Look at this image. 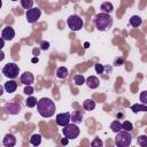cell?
<instances>
[{
	"instance_id": "cell-35",
	"label": "cell",
	"mask_w": 147,
	"mask_h": 147,
	"mask_svg": "<svg viewBox=\"0 0 147 147\" xmlns=\"http://www.w3.org/2000/svg\"><path fill=\"white\" fill-rule=\"evenodd\" d=\"M31 61H32V63H37V62H38V61H39V59H38V57H37V56H34V57H33V59H32V60H31Z\"/></svg>"
},
{
	"instance_id": "cell-7",
	"label": "cell",
	"mask_w": 147,
	"mask_h": 147,
	"mask_svg": "<svg viewBox=\"0 0 147 147\" xmlns=\"http://www.w3.org/2000/svg\"><path fill=\"white\" fill-rule=\"evenodd\" d=\"M3 110L6 114H9V115H17L20 114V111L22 110V106L20 102L13 100V101H9L7 102L5 106H3Z\"/></svg>"
},
{
	"instance_id": "cell-31",
	"label": "cell",
	"mask_w": 147,
	"mask_h": 147,
	"mask_svg": "<svg viewBox=\"0 0 147 147\" xmlns=\"http://www.w3.org/2000/svg\"><path fill=\"white\" fill-rule=\"evenodd\" d=\"M102 145H103V142L101 141L100 138H95V139L92 141V146H99V147H101Z\"/></svg>"
},
{
	"instance_id": "cell-3",
	"label": "cell",
	"mask_w": 147,
	"mask_h": 147,
	"mask_svg": "<svg viewBox=\"0 0 147 147\" xmlns=\"http://www.w3.org/2000/svg\"><path fill=\"white\" fill-rule=\"evenodd\" d=\"M131 142H132V136L130 134L129 131L121 130L119 132H117L115 137V145L117 147H127L131 145Z\"/></svg>"
},
{
	"instance_id": "cell-6",
	"label": "cell",
	"mask_w": 147,
	"mask_h": 147,
	"mask_svg": "<svg viewBox=\"0 0 147 147\" xmlns=\"http://www.w3.org/2000/svg\"><path fill=\"white\" fill-rule=\"evenodd\" d=\"M67 24L70 28V30H72V31H79L83 28V25H84V21L78 15H70L68 17V20H67Z\"/></svg>"
},
{
	"instance_id": "cell-2",
	"label": "cell",
	"mask_w": 147,
	"mask_h": 147,
	"mask_svg": "<svg viewBox=\"0 0 147 147\" xmlns=\"http://www.w3.org/2000/svg\"><path fill=\"white\" fill-rule=\"evenodd\" d=\"M94 25L99 31H107L113 25V17L107 13H99L94 16Z\"/></svg>"
},
{
	"instance_id": "cell-16",
	"label": "cell",
	"mask_w": 147,
	"mask_h": 147,
	"mask_svg": "<svg viewBox=\"0 0 147 147\" xmlns=\"http://www.w3.org/2000/svg\"><path fill=\"white\" fill-rule=\"evenodd\" d=\"M68 75H69V71H68V69H67L65 67H60V68H57V70H56V76H57L60 79L67 78Z\"/></svg>"
},
{
	"instance_id": "cell-13",
	"label": "cell",
	"mask_w": 147,
	"mask_h": 147,
	"mask_svg": "<svg viewBox=\"0 0 147 147\" xmlns=\"http://www.w3.org/2000/svg\"><path fill=\"white\" fill-rule=\"evenodd\" d=\"M99 84H100V80H99V78L98 77H95V76H88L87 78H86V85L90 87V88H96L98 86H99Z\"/></svg>"
},
{
	"instance_id": "cell-23",
	"label": "cell",
	"mask_w": 147,
	"mask_h": 147,
	"mask_svg": "<svg viewBox=\"0 0 147 147\" xmlns=\"http://www.w3.org/2000/svg\"><path fill=\"white\" fill-rule=\"evenodd\" d=\"M37 103H38L37 99H36L34 96H32V95L28 96V99H26V101H25V105H26V107H29V108H32V107L37 106Z\"/></svg>"
},
{
	"instance_id": "cell-22",
	"label": "cell",
	"mask_w": 147,
	"mask_h": 147,
	"mask_svg": "<svg viewBox=\"0 0 147 147\" xmlns=\"http://www.w3.org/2000/svg\"><path fill=\"white\" fill-rule=\"evenodd\" d=\"M30 142H31V145H33V146H38V145H40V142H41V136L40 134H32L31 136V138H30Z\"/></svg>"
},
{
	"instance_id": "cell-18",
	"label": "cell",
	"mask_w": 147,
	"mask_h": 147,
	"mask_svg": "<svg viewBox=\"0 0 147 147\" xmlns=\"http://www.w3.org/2000/svg\"><path fill=\"white\" fill-rule=\"evenodd\" d=\"M100 8H101V10H102L103 13H107V14H109V13H111V11L114 10V6H113V3L108 2V1L102 2L101 6H100Z\"/></svg>"
},
{
	"instance_id": "cell-8",
	"label": "cell",
	"mask_w": 147,
	"mask_h": 147,
	"mask_svg": "<svg viewBox=\"0 0 147 147\" xmlns=\"http://www.w3.org/2000/svg\"><path fill=\"white\" fill-rule=\"evenodd\" d=\"M41 16V10L38 7H32L31 9H28L25 17L29 23H36Z\"/></svg>"
},
{
	"instance_id": "cell-5",
	"label": "cell",
	"mask_w": 147,
	"mask_h": 147,
	"mask_svg": "<svg viewBox=\"0 0 147 147\" xmlns=\"http://www.w3.org/2000/svg\"><path fill=\"white\" fill-rule=\"evenodd\" d=\"M62 132H63V136L67 137L68 139H75L79 136L80 130H79V127L77 126L76 123H69L65 126H63Z\"/></svg>"
},
{
	"instance_id": "cell-33",
	"label": "cell",
	"mask_w": 147,
	"mask_h": 147,
	"mask_svg": "<svg viewBox=\"0 0 147 147\" xmlns=\"http://www.w3.org/2000/svg\"><path fill=\"white\" fill-rule=\"evenodd\" d=\"M123 63V57H118L115 60V65H121Z\"/></svg>"
},
{
	"instance_id": "cell-10",
	"label": "cell",
	"mask_w": 147,
	"mask_h": 147,
	"mask_svg": "<svg viewBox=\"0 0 147 147\" xmlns=\"http://www.w3.org/2000/svg\"><path fill=\"white\" fill-rule=\"evenodd\" d=\"M14 37H15V31L11 26H6L1 31V38L3 40H11Z\"/></svg>"
},
{
	"instance_id": "cell-12",
	"label": "cell",
	"mask_w": 147,
	"mask_h": 147,
	"mask_svg": "<svg viewBox=\"0 0 147 147\" xmlns=\"http://www.w3.org/2000/svg\"><path fill=\"white\" fill-rule=\"evenodd\" d=\"M2 144L6 147H13V146H15L16 145V138H15V136L11 134V133H7L5 136V138H3Z\"/></svg>"
},
{
	"instance_id": "cell-26",
	"label": "cell",
	"mask_w": 147,
	"mask_h": 147,
	"mask_svg": "<svg viewBox=\"0 0 147 147\" xmlns=\"http://www.w3.org/2000/svg\"><path fill=\"white\" fill-rule=\"evenodd\" d=\"M122 130H125V131L131 132V131L133 130V125H132V123L129 122V121H124V122L122 123Z\"/></svg>"
},
{
	"instance_id": "cell-11",
	"label": "cell",
	"mask_w": 147,
	"mask_h": 147,
	"mask_svg": "<svg viewBox=\"0 0 147 147\" xmlns=\"http://www.w3.org/2000/svg\"><path fill=\"white\" fill-rule=\"evenodd\" d=\"M34 82V77L30 71H25L21 75V83L24 85H32Z\"/></svg>"
},
{
	"instance_id": "cell-1",
	"label": "cell",
	"mask_w": 147,
	"mask_h": 147,
	"mask_svg": "<svg viewBox=\"0 0 147 147\" xmlns=\"http://www.w3.org/2000/svg\"><path fill=\"white\" fill-rule=\"evenodd\" d=\"M55 103L52 99L49 98H41L40 100H38L37 103V110L39 113V115L44 118H49L55 114Z\"/></svg>"
},
{
	"instance_id": "cell-14",
	"label": "cell",
	"mask_w": 147,
	"mask_h": 147,
	"mask_svg": "<svg viewBox=\"0 0 147 147\" xmlns=\"http://www.w3.org/2000/svg\"><path fill=\"white\" fill-rule=\"evenodd\" d=\"M3 87H5L6 92H8V93H13V92H15L16 88H17V83H16L14 79H9L7 83H5Z\"/></svg>"
},
{
	"instance_id": "cell-15",
	"label": "cell",
	"mask_w": 147,
	"mask_h": 147,
	"mask_svg": "<svg viewBox=\"0 0 147 147\" xmlns=\"http://www.w3.org/2000/svg\"><path fill=\"white\" fill-rule=\"evenodd\" d=\"M71 122L72 123H76V124H79L83 122V115H82V111L79 110H74L71 113Z\"/></svg>"
},
{
	"instance_id": "cell-17",
	"label": "cell",
	"mask_w": 147,
	"mask_h": 147,
	"mask_svg": "<svg viewBox=\"0 0 147 147\" xmlns=\"http://www.w3.org/2000/svg\"><path fill=\"white\" fill-rule=\"evenodd\" d=\"M141 23H142V20H141L140 16H138V15H133V16H131V18H130V24H131L133 28H138V26H140Z\"/></svg>"
},
{
	"instance_id": "cell-4",
	"label": "cell",
	"mask_w": 147,
	"mask_h": 147,
	"mask_svg": "<svg viewBox=\"0 0 147 147\" xmlns=\"http://www.w3.org/2000/svg\"><path fill=\"white\" fill-rule=\"evenodd\" d=\"M2 74L9 79H15L16 77H18L20 68L16 63H7L2 68Z\"/></svg>"
},
{
	"instance_id": "cell-30",
	"label": "cell",
	"mask_w": 147,
	"mask_h": 147,
	"mask_svg": "<svg viewBox=\"0 0 147 147\" xmlns=\"http://www.w3.org/2000/svg\"><path fill=\"white\" fill-rule=\"evenodd\" d=\"M140 101H141V103L147 105V91L141 92V94H140Z\"/></svg>"
},
{
	"instance_id": "cell-37",
	"label": "cell",
	"mask_w": 147,
	"mask_h": 147,
	"mask_svg": "<svg viewBox=\"0 0 147 147\" xmlns=\"http://www.w3.org/2000/svg\"><path fill=\"white\" fill-rule=\"evenodd\" d=\"M88 45H90L88 42H85V44H84V47H85V48H87V47H88Z\"/></svg>"
},
{
	"instance_id": "cell-29",
	"label": "cell",
	"mask_w": 147,
	"mask_h": 147,
	"mask_svg": "<svg viewBox=\"0 0 147 147\" xmlns=\"http://www.w3.org/2000/svg\"><path fill=\"white\" fill-rule=\"evenodd\" d=\"M23 92H24V94H26V95H31V94L33 93V87H32L31 85H25Z\"/></svg>"
},
{
	"instance_id": "cell-20",
	"label": "cell",
	"mask_w": 147,
	"mask_h": 147,
	"mask_svg": "<svg viewBox=\"0 0 147 147\" xmlns=\"http://www.w3.org/2000/svg\"><path fill=\"white\" fill-rule=\"evenodd\" d=\"M83 107H84L85 110H88V111L90 110H93L95 108V101H93L92 99H87V100L84 101Z\"/></svg>"
},
{
	"instance_id": "cell-25",
	"label": "cell",
	"mask_w": 147,
	"mask_h": 147,
	"mask_svg": "<svg viewBox=\"0 0 147 147\" xmlns=\"http://www.w3.org/2000/svg\"><path fill=\"white\" fill-rule=\"evenodd\" d=\"M21 6L24 9H31L33 7V0H21Z\"/></svg>"
},
{
	"instance_id": "cell-28",
	"label": "cell",
	"mask_w": 147,
	"mask_h": 147,
	"mask_svg": "<svg viewBox=\"0 0 147 147\" xmlns=\"http://www.w3.org/2000/svg\"><path fill=\"white\" fill-rule=\"evenodd\" d=\"M94 68H95V71H96V74H103V70H105V67L101 64V63H96L95 65H94Z\"/></svg>"
},
{
	"instance_id": "cell-21",
	"label": "cell",
	"mask_w": 147,
	"mask_h": 147,
	"mask_svg": "<svg viewBox=\"0 0 147 147\" xmlns=\"http://www.w3.org/2000/svg\"><path fill=\"white\" fill-rule=\"evenodd\" d=\"M110 129H111L113 132L117 133V132H119L122 130V123L119 121H113L111 124H110Z\"/></svg>"
},
{
	"instance_id": "cell-32",
	"label": "cell",
	"mask_w": 147,
	"mask_h": 147,
	"mask_svg": "<svg viewBox=\"0 0 147 147\" xmlns=\"http://www.w3.org/2000/svg\"><path fill=\"white\" fill-rule=\"evenodd\" d=\"M48 47H49V42L48 41H42L41 45H40L41 49H48Z\"/></svg>"
},
{
	"instance_id": "cell-19",
	"label": "cell",
	"mask_w": 147,
	"mask_h": 147,
	"mask_svg": "<svg viewBox=\"0 0 147 147\" xmlns=\"http://www.w3.org/2000/svg\"><path fill=\"white\" fill-rule=\"evenodd\" d=\"M131 110H132L133 113L147 111V105H145V103H136V105L131 106Z\"/></svg>"
},
{
	"instance_id": "cell-9",
	"label": "cell",
	"mask_w": 147,
	"mask_h": 147,
	"mask_svg": "<svg viewBox=\"0 0 147 147\" xmlns=\"http://www.w3.org/2000/svg\"><path fill=\"white\" fill-rule=\"evenodd\" d=\"M71 122V114L70 113H61L56 115V124L60 126H65Z\"/></svg>"
},
{
	"instance_id": "cell-24",
	"label": "cell",
	"mask_w": 147,
	"mask_h": 147,
	"mask_svg": "<svg viewBox=\"0 0 147 147\" xmlns=\"http://www.w3.org/2000/svg\"><path fill=\"white\" fill-rule=\"evenodd\" d=\"M74 80H75V84H76L77 86H80V85H83L84 83H86V79L84 78L83 75H76L75 78H74Z\"/></svg>"
},
{
	"instance_id": "cell-34",
	"label": "cell",
	"mask_w": 147,
	"mask_h": 147,
	"mask_svg": "<svg viewBox=\"0 0 147 147\" xmlns=\"http://www.w3.org/2000/svg\"><path fill=\"white\" fill-rule=\"evenodd\" d=\"M68 140H69V139H68L67 137H64V138L61 140V144H62V145H67V144H68Z\"/></svg>"
},
{
	"instance_id": "cell-38",
	"label": "cell",
	"mask_w": 147,
	"mask_h": 147,
	"mask_svg": "<svg viewBox=\"0 0 147 147\" xmlns=\"http://www.w3.org/2000/svg\"><path fill=\"white\" fill-rule=\"evenodd\" d=\"M11 1H17V0H11Z\"/></svg>"
},
{
	"instance_id": "cell-27",
	"label": "cell",
	"mask_w": 147,
	"mask_h": 147,
	"mask_svg": "<svg viewBox=\"0 0 147 147\" xmlns=\"http://www.w3.org/2000/svg\"><path fill=\"white\" fill-rule=\"evenodd\" d=\"M137 142L139 146H147V136H139L137 139Z\"/></svg>"
},
{
	"instance_id": "cell-36",
	"label": "cell",
	"mask_w": 147,
	"mask_h": 147,
	"mask_svg": "<svg viewBox=\"0 0 147 147\" xmlns=\"http://www.w3.org/2000/svg\"><path fill=\"white\" fill-rule=\"evenodd\" d=\"M38 53H39V51H38L37 48H34V49H33V54H34V55H38Z\"/></svg>"
}]
</instances>
